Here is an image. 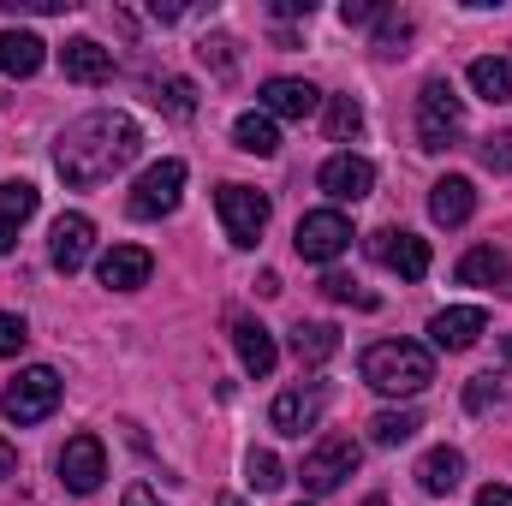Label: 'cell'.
<instances>
[{
  "mask_svg": "<svg viewBox=\"0 0 512 506\" xmlns=\"http://www.w3.org/2000/svg\"><path fill=\"white\" fill-rule=\"evenodd\" d=\"M137 149H143V131L131 114H84V120H72V126L60 131V143H54V167H60V179L66 185H102V179H114L120 167L137 161Z\"/></svg>",
  "mask_w": 512,
  "mask_h": 506,
  "instance_id": "obj_1",
  "label": "cell"
},
{
  "mask_svg": "<svg viewBox=\"0 0 512 506\" xmlns=\"http://www.w3.org/2000/svg\"><path fill=\"white\" fill-rule=\"evenodd\" d=\"M364 381L387 399H411V393H423L435 381V358L417 340H376L364 352Z\"/></svg>",
  "mask_w": 512,
  "mask_h": 506,
  "instance_id": "obj_2",
  "label": "cell"
},
{
  "mask_svg": "<svg viewBox=\"0 0 512 506\" xmlns=\"http://www.w3.org/2000/svg\"><path fill=\"white\" fill-rule=\"evenodd\" d=\"M465 131V102L447 78H429L417 96V149H453V137Z\"/></svg>",
  "mask_w": 512,
  "mask_h": 506,
  "instance_id": "obj_3",
  "label": "cell"
},
{
  "mask_svg": "<svg viewBox=\"0 0 512 506\" xmlns=\"http://www.w3.org/2000/svg\"><path fill=\"white\" fill-rule=\"evenodd\" d=\"M54 405H60V376H54L48 364L12 376L6 381V393H0L6 423H42V417H54Z\"/></svg>",
  "mask_w": 512,
  "mask_h": 506,
  "instance_id": "obj_4",
  "label": "cell"
},
{
  "mask_svg": "<svg viewBox=\"0 0 512 506\" xmlns=\"http://www.w3.org/2000/svg\"><path fill=\"white\" fill-rule=\"evenodd\" d=\"M358 441L352 435H322L316 447H310V459H304V471H298V483L310 489V495H334L352 471H358Z\"/></svg>",
  "mask_w": 512,
  "mask_h": 506,
  "instance_id": "obj_5",
  "label": "cell"
},
{
  "mask_svg": "<svg viewBox=\"0 0 512 506\" xmlns=\"http://www.w3.org/2000/svg\"><path fill=\"white\" fill-rule=\"evenodd\" d=\"M179 197H185V161H155L137 185H131V197H126V209L137 215V221H161V215H173L179 209Z\"/></svg>",
  "mask_w": 512,
  "mask_h": 506,
  "instance_id": "obj_6",
  "label": "cell"
},
{
  "mask_svg": "<svg viewBox=\"0 0 512 506\" xmlns=\"http://www.w3.org/2000/svg\"><path fill=\"white\" fill-rule=\"evenodd\" d=\"M215 209H221V227H227V239L239 251H251L256 239H262V227H268V197L251 191V185H221Z\"/></svg>",
  "mask_w": 512,
  "mask_h": 506,
  "instance_id": "obj_7",
  "label": "cell"
},
{
  "mask_svg": "<svg viewBox=\"0 0 512 506\" xmlns=\"http://www.w3.org/2000/svg\"><path fill=\"white\" fill-rule=\"evenodd\" d=\"M292 245H298L304 262H334V256L352 251V221H346L340 209H310V215L298 221Z\"/></svg>",
  "mask_w": 512,
  "mask_h": 506,
  "instance_id": "obj_8",
  "label": "cell"
},
{
  "mask_svg": "<svg viewBox=\"0 0 512 506\" xmlns=\"http://www.w3.org/2000/svg\"><path fill=\"white\" fill-rule=\"evenodd\" d=\"M370 256L393 268L399 280H423L429 274V245L417 239V233H405V227H382V233H370Z\"/></svg>",
  "mask_w": 512,
  "mask_h": 506,
  "instance_id": "obj_9",
  "label": "cell"
},
{
  "mask_svg": "<svg viewBox=\"0 0 512 506\" xmlns=\"http://www.w3.org/2000/svg\"><path fill=\"white\" fill-rule=\"evenodd\" d=\"M316 185H322L334 203H364V197L376 191V167H370L364 155H352V149H346V155H328V161H322Z\"/></svg>",
  "mask_w": 512,
  "mask_h": 506,
  "instance_id": "obj_10",
  "label": "cell"
},
{
  "mask_svg": "<svg viewBox=\"0 0 512 506\" xmlns=\"http://www.w3.org/2000/svg\"><path fill=\"white\" fill-rule=\"evenodd\" d=\"M102 477H108V453H102V441H96V435H72L66 453H60V483H66L72 495H96Z\"/></svg>",
  "mask_w": 512,
  "mask_h": 506,
  "instance_id": "obj_11",
  "label": "cell"
},
{
  "mask_svg": "<svg viewBox=\"0 0 512 506\" xmlns=\"http://www.w3.org/2000/svg\"><path fill=\"white\" fill-rule=\"evenodd\" d=\"M322 405H328V387H322V381H304V387H286V393L268 405V423H274L280 435H304V429H316Z\"/></svg>",
  "mask_w": 512,
  "mask_h": 506,
  "instance_id": "obj_12",
  "label": "cell"
},
{
  "mask_svg": "<svg viewBox=\"0 0 512 506\" xmlns=\"http://www.w3.org/2000/svg\"><path fill=\"white\" fill-rule=\"evenodd\" d=\"M256 102H262V114H268V120H310V114L322 108V90H316V84H304V78H268Z\"/></svg>",
  "mask_w": 512,
  "mask_h": 506,
  "instance_id": "obj_13",
  "label": "cell"
},
{
  "mask_svg": "<svg viewBox=\"0 0 512 506\" xmlns=\"http://www.w3.org/2000/svg\"><path fill=\"white\" fill-rule=\"evenodd\" d=\"M90 245H96V221H90V215H60V221H54V245H48V256H54L60 274H78V268L90 262Z\"/></svg>",
  "mask_w": 512,
  "mask_h": 506,
  "instance_id": "obj_14",
  "label": "cell"
},
{
  "mask_svg": "<svg viewBox=\"0 0 512 506\" xmlns=\"http://www.w3.org/2000/svg\"><path fill=\"white\" fill-rule=\"evenodd\" d=\"M489 328V316L483 310H471V304H453V310H441L435 322H429V340H435V352H465V346H477V334Z\"/></svg>",
  "mask_w": 512,
  "mask_h": 506,
  "instance_id": "obj_15",
  "label": "cell"
},
{
  "mask_svg": "<svg viewBox=\"0 0 512 506\" xmlns=\"http://www.w3.org/2000/svg\"><path fill=\"white\" fill-rule=\"evenodd\" d=\"M60 66H66L72 84H108V78H114V54H108L102 42H90V36H72V42L60 48Z\"/></svg>",
  "mask_w": 512,
  "mask_h": 506,
  "instance_id": "obj_16",
  "label": "cell"
},
{
  "mask_svg": "<svg viewBox=\"0 0 512 506\" xmlns=\"http://www.w3.org/2000/svg\"><path fill=\"white\" fill-rule=\"evenodd\" d=\"M459 286H483V292H512V262L495 245H477V251L459 256Z\"/></svg>",
  "mask_w": 512,
  "mask_h": 506,
  "instance_id": "obj_17",
  "label": "cell"
},
{
  "mask_svg": "<svg viewBox=\"0 0 512 506\" xmlns=\"http://www.w3.org/2000/svg\"><path fill=\"white\" fill-rule=\"evenodd\" d=\"M149 268H155V256L143 251V245H114V251L102 256V286L137 292V286H149Z\"/></svg>",
  "mask_w": 512,
  "mask_h": 506,
  "instance_id": "obj_18",
  "label": "cell"
},
{
  "mask_svg": "<svg viewBox=\"0 0 512 506\" xmlns=\"http://www.w3.org/2000/svg\"><path fill=\"white\" fill-rule=\"evenodd\" d=\"M471 209H477L471 179H459V173L435 179V191H429V215H435L441 227H465V221H471Z\"/></svg>",
  "mask_w": 512,
  "mask_h": 506,
  "instance_id": "obj_19",
  "label": "cell"
},
{
  "mask_svg": "<svg viewBox=\"0 0 512 506\" xmlns=\"http://www.w3.org/2000/svg\"><path fill=\"white\" fill-rule=\"evenodd\" d=\"M48 60V42L30 36V30H0V72L6 78H36Z\"/></svg>",
  "mask_w": 512,
  "mask_h": 506,
  "instance_id": "obj_20",
  "label": "cell"
},
{
  "mask_svg": "<svg viewBox=\"0 0 512 506\" xmlns=\"http://www.w3.org/2000/svg\"><path fill=\"white\" fill-rule=\"evenodd\" d=\"M233 346H239V364H245V370H251L256 381L274 376L280 352H274V334H268L262 322H251V316H245V322H233Z\"/></svg>",
  "mask_w": 512,
  "mask_h": 506,
  "instance_id": "obj_21",
  "label": "cell"
},
{
  "mask_svg": "<svg viewBox=\"0 0 512 506\" xmlns=\"http://www.w3.org/2000/svg\"><path fill=\"white\" fill-rule=\"evenodd\" d=\"M30 215H36V185L6 179V185H0V251L18 245V227H24Z\"/></svg>",
  "mask_w": 512,
  "mask_h": 506,
  "instance_id": "obj_22",
  "label": "cell"
},
{
  "mask_svg": "<svg viewBox=\"0 0 512 506\" xmlns=\"http://www.w3.org/2000/svg\"><path fill=\"white\" fill-rule=\"evenodd\" d=\"M459 477H465V453H459V447H435V453H423V465H417L423 495H453Z\"/></svg>",
  "mask_w": 512,
  "mask_h": 506,
  "instance_id": "obj_23",
  "label": "cell"
},
{
  "mask_svg": "<svg viewBox=\"0 0 512 506\" xmlns=\"http://www.w3.org/2000/svg\"><path fill=\"white\" fill-rule=\"evenodd\" d=\"M471 90H477L483 102L507 108V102H512V60H501V54H483V60H471Z\"/></svg>",
  "mask_w": 512,
  "mask_h": 506,
  "instance_id": "obj_24",
  "label": "cell"
},
{
  "mask_svg": "<svg viewBox=\"0 0 512 506\" xmlns=\"http://www.w3.org/2000/svg\"><path fill=\"white\" fill-rule=\"evenodd\" d=\"M292 352H298V364H328L340 352V328L334 322H298L292 328Z\"/></svg>",
  "mask_w": 512,
  "mask_h": 506,
  "instance_id": "obj_25",
  "label": "cell"
},
{
  "mask_svg": "<svg viewBox=\"0 0 512 506\" xmlns=\"http://www.w3.org/2000/svg\"><path fill=\"white\" fill-rule=\"evenodd\" d=\"M233 143L245 149V155H274L280 149V131H274V120L256 108V114H239L233 120Z\"/></svg>",
  "mask_w": 512,
  "mask_h": 506,
  "instance_id": "obj_26",
  "label": "cell"
},
{
  "mask_svg": "<svg viewBox=\"0 0 512 506\" xmlns=\"http://www.w3.org/2000/svg\"><path fill=\"white\" fill-rule=\"evenodd\" d=\"M417 429H423L417 411H376V417H370V441H376V447H405Z\"/></svg>",
  "mask_w": 512,
  "mask_h": 506,
  "instance_id": "obj_27",
  "label": "cell"
},
{
  "mask_svg": "<svg viewBox=\"0 0 512 506\" xmlns=\"http://www.w3.org/2000/svg\"><path fill=\"white\" fill-rule=\"evenodd\" d=\"M328 137H334V143H358V137H364V108H358L352 96H334V102H328Z\"/></svg>",
  "mask_w": 512,
  "mask_h": 506,
  "instance_id": "obj_28",
  "label": "cell"
},
{
  "mask_svg": "<svg viewBox=\"0 0 512 506\" xmlns=\"http://www.w3.org/2000/svg\"><path fill=\"white\" fill-rule=\"evenodd\" d=\"M155 102H161L173 120H191V114H197V84H191V78H161Z\"/></svg>",
  "mask_w": 512,
  "mask_h": 506,
  "instance_id": "obj_29",
  "label": "cell"
},
{
  "mask_svg": "<svg viewBox=\"0 0 512 506\" xmlns=\"http://www.w3.org/2000/svg\"><path fill=\"white\" fill-rule=\"evenodd\" d=\"M245 477H251L256 495H268V489H280V483H286V471H280V459H274V453H251V459H245Z\"/></svg>",
  "mask_w": 512,
  "mask_h": 506,
  "instance_id": "obj_30",
  "label": "cell"
},
{
  "mask_svg": "<svg viewBox=\"0 0 512 506\" xmlns=\"http://www.w3.org/2000/svg\"><path fill=\"white\" fill-rule=\"evenodd\" d=\"M501 399H507V376H477L465 387V405H471V411H489V405H501Z\"/></svg>",
  "mask_w": 512,
  "mask_h": 506,
  "instance_id": "obj_31",
  "label": "cell"
},
{
  "mask_svg": "<svg viewBox=\"0 0 512 506\" xmlns=\"http://www.w3.org/2000/svg\"><path fill=\"white\" fill-rule=\"evenodd\" d=\"M322 292H328L334 304H364V310L376 304V298H370V292H364V286H358L352 274H322Z\"/></svg>",
  "mask_w": 512,
  "mask_h": 506,
  "instance_id": "obj_32",
  "label": "cell"
},
{
  "mask_svg": "<svg viewBox=\"0 0 512 506\" xmlns=\"http://www.w3.org/2000/svg\"><path fill=\"white\" fill-rule=\"evenodd\" d=\"M405 42H411V18H393V12H387L382 30H376V48H382V54H405Z\"/></svg>",
  "mask_w": 512,
  "mask_h": 506,
  "instance_id": "obj_33",
  "label": "cell"
},
{
  "mask_svg": "<svg viewBox=\"0 0 512 506\" xmlns=\"http://www.w3.org/2000/svg\"><path fill=\"white\" fill-rule=\"evenodd\" d=\"M24 340H30V328H24V316H12V310H0V358H18V352H24Z\"/></svg>",
  "mask_w": 512,
  "mask_h": 506,
  "instance_id": "obj_34",
  "label": "cell"
},
{
  "mask_svg": "<svg viewBox=\"0 0 512 506\" xmlns=\"http://www.w3.org/2000/svg\"><path fill=\"white\" fill-rule=\"evenodd\" d=\"M483 167H489V173H512V131L483 137Z\"/></svg>",
  "mask_w": 512,
  "mask_h": 506,
  "instance_id": "obj_35",
  "label": "cell"
},
{
  "mask_svg": "<svg viewBox=\"0 0 512 506\" xmlns=\"http://www.w3.org/2000/svg\"><path fill=\"white\" fill-rule=\"evenodd\" d=\"M78 0H0V12H72Z\"/></svg>",
  "mask_w": 512,
  "mask_h": 506,
  "instance_id": "obj_36",
  "label": "cell"
},
{
  "mask_svg": "<svg viewBox=\"0 0 512 506\" xmlns=\"http://www.w3.org/2000/svg\"><path fill=\"white\" fill-rule=\"evenodd\" d=\"M340 18H346V24H370V18H387V6H376V0H346Z\"/></svg>",
  "mask_w": 512,
  "mask_h": 506,
  "instance_id": "obj_37",
  "label": "cell"
},
{
  "mask_svg": "<svg viewBox=\"0 0 512 506\" xmlns=\"http://www.w3.org/2000/svg\"><path fill=\"white\" fill-rule=\"evenodd\" d=\"M197 54H203V60H215L221 72H233V42H227V36H209V42H203Z\"/></svg>",
  "mask_w": 512,
  "mask_h": 506,
  "instance_id": "obj_38",
  "label": "cell"
},
{
  "mask_svg": "<svg viewBox=\"0 0 512 506\" xmlns=\"http://www.w3.org/2000/svg\"><path fill=\"white\" fill-rule=\"evenodd\" d=\"M477 506H512V489L507 483H489V489H477Z\"/></svg>",
  "mask_w": 512,
  "mask_h": 506,
  "instance_id": "obj_39",
  "label": "cell"
},
{
  "mask_svg": "<svg viewBox=\"0 0 512 506\" xmlns=\"http://www.w3.org/2000/svg\"><path fill=\"white\" fill-rule=\"evenodd\" d=\"M316 0H274V18H310Z\"/></svg>",
  "mask_w": 512,
  "mask_h": 506,
  "instance_id": "obj_40",
  "label": "cell"
},
{
  "mask_svg": "<svg viewBox=\"0 0 512 506\" xmlns=\"http://www.w3.org/2000/svg\"><path fill=\"white\" fill-rule=\"evenodd\" d=\"M6 477H18V453H12V441H0V483Z\"/></svg>",
  "mask_w": 512,
  "mask_h": 506,
  "instance_id": "obj_41",
  "label": "cell"
},
{
  "mask_svg": "<svg viewBox=\"0 0 512 506\" xmlns=\"http://www.w3.org/2000/svg\"><path fill=\"white\" fill-rule=\"evenodd\" d=\"M120 506H161V501H155V495H149L143 483H131V489H126V501H120Z\"/></svg>",
  "mask_w": 512,
  "mask_h": 506,
  "instance_id": "obj_42",
  "label": "cell"
},
{
  "mask_svg": "<svg viewBox=\"0 0 512 506\" xmlns=\"http://www.w3.org/2000/svg\"><path fill=\"white\" fill-rule=\"evenodd\" d=\"M501 352H507V364H512V334H507V340H501Z\"/></svg>",
  "mask_w": 512,
  "mask_h": 506,
  "instance_id": "obj_43",
  "label": "cell"
},
{
  "mask_svg": "<svg viewBox=\"0 0 512 506\" xmlns=\"http://www.w3.org/2000/svg\"><path fill=\"white\" fill-rule=\"evenodd\" d=\"M364 506H387V501H382V495H370V501H364Z\"/></svg>",
  "mask_w": 512,
  "mask_h": 506,
  "instance_id": "obj_44",
  "label": "cell"
},
{
  "mask_svg": "<svg viewBox=\"0 0 512 506\" xmlns=\"http://www.w3.org/2000/svg\"><path fill=\"white\" fill-rule=\"evenodd\" d=\"M221 506H239V501H233V495H227V501H221Z\"/></svg>",
  "mask_w": 512,
  "mask_h": 506,
  "instance_id": "obj_45",
  "label": "cell"
}]
</instances>
